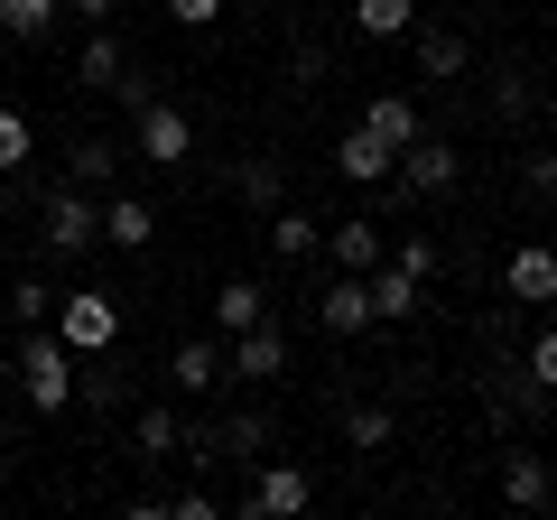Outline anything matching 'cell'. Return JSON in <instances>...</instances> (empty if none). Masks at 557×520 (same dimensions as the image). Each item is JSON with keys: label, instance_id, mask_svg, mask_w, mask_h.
I'll list each match as a JSON object with an SVG mask.
<instances>
[{"label": "cell", "instance_id": "4fadbf2b", "mask_svg": "<svg viewBox=\"0 0 557 520\" xmlns=\"http://www.w3.org/2000/svg\"><path fill=\"white\" fill-rule=\"evenodd\" d=\"M335 177L344 186H391V140H372V131L354 121V131L335 140Z\"/></svg>", "mask_w": 557, "mask_h": 520}, {"label": "cell", "instance_id": "836d02e7", "mask_svg": "<svg viewBox=\"0 0 557 520\" xmlns=\"http://www.w3.org/2000/svg\"><path fill=\"white\" fill-rule=\"evenodd\" d=\"M168 20H177V28H214L223 0H168Z\"/></svg>", "mask_w": 557, "mask_h": 520}, {"label": "cell", "instance_id": "9a60e30c", "mask_svg": "<svg viewBox=\"0 0 557 520\" xmlns=\"http://www.w3.org/2000/svg\"><path fill=\"white\" fill-rule=\"evenodd\" d=\"M149 233H159L149 196H102V242H112V251H149Z\"/></svg>", "mask_w": 557, "mask_h": 520}, {"label": "cell", "instance_id": "8992f818", "mask_svg": "<svg viewBox=\"0 0 557 520\" xmlns=\"http://www.w3.org/2000/svg\"><path fill=\"white\" fill-rule=\"evenodd\" d=\"M278 372H288V335H278L270 317L223 344V381H278Z\"/></svg>", "mask_w": 557, "mask_h": 520}, {"label": "cell", "instance_id": "ffe728a7", "mask_svg": "<svg viewBox=\"0 0 557 520\" xmlns=\"http://www.w3.org/2000/svg\"><path fill=\"white\" fill-rule=\"evenodd\" d=\"M260 317H270V288L260 280H223L214 288V325L223 335H242V325H260Z\"/></svg>", "mask_w": 557, "mask_h": 520}, {"label": "cell", "instance_id": "52a82bcc", "mask_svg": "<svg viewBox=\"0 0 557 520\" xmlns=\"http://www.w3.org/2000/svg\"><path fill=\"white\" fill-rule=\"evenodd\" d=\"M502 288H511V307H557V251L548 242H520L502 260Z\"/></svg>", "mask_w": 557, "mask_h": 520}, {"label": "cell", "instance_id": "f1b7e54d", "mask_svg": "<svg viewBox=\"0 0 557 520\" xmlns=\"http://www.w3.org/2000/svg\"><path fill=\"white\" fill-rule=\"evenodd\" d=\"M139 511H149V520H214L223 502L205 493V483H186V493H168V502H139Z\"/></svg>", "mask_w": 557, "mask_h": 520}, {"label": "cell", "instance_id": "5bb4252c", "mask_svg": "<svg viewBox=\"0 0 557 520\" xmlns=\"http://www.w3.org/2000/svg\"><path fill=\"white\" fill-rule=\"evenodd\" d=\"M362 131H372V140H391V159H399V149H409L428 121H418L409 94H372V102H362Z\"/></svg>", "mask_w": 557, "mask_h": 520}, {"label": "cell", "instance_id": "3957f363", "mask_svg": "<svg viewBox=\"0 0 557 520\" xmlns=\"http://www.w3.org/2000/svg\"><path fill=\"white\" fill-rule=\"evenodd\" d=\"M391 186H399V196H456V186H465V149L437 140V131H418V140L391 159Z\"/></svg>", "mask_w": 557, "mask_h": 520}, {"label": "cell", "instance_id": "ac0fdd59", "mask_svg": "<svg viewBox=\"0 0 557 520\" xmlns=\"http://www.w3.org/2000/svg\"><path fill=\"white\" fill-rule=\"evenodd\" d=\"M548 493H557V474L530 456V446H520V456H502V502H511V511H539Z\"/></svg>", "mask_w": 557, "mask_h": 520}, {"label": "cell", "instance_id": "f546056e", "mask_svg": "<svg viewBox=\"0 0 557 520\" xmlns=\"http://www.w3.org/2000/svg\"><path fill=\"white\" fill-rule=\"evenodd\" d=\"M391 260H399V270H409L418 288H428V280H437V260H446V251H437V242H428V233H399V251H391Z\"/></svg>", "mask_w": 557, "mask_h": 520}, {"label": "cell", "instance_id": "cb8c5ba5", "mask_svg": "<svg viewBox=\"0 0 557 520\" xmlns=\"http://www.w3.org/2000/svg\"><path fill=\"white\" fill-rule=\"evenodd\" d=\"M131 446H139V456H149V465H168V456H177V446H186V428L168 419V409H139V419H131Z\"/></svg>", "mask_w": 557, "mask_h": 520}, {"label": "cell", "instance_id": "d6a6232c", "mask_svg": "<svg viewBox=\"0 0 557 520\" xmlns=\"http://www.w3.org/2000/svg\"><path fill=\"white\" fill-rule=\"evenodd\" d=\"M520 186H530L539 205H557V149H530V159H520Z\"/></svg>", "mask_w": 557, "mask_h": 520}, {"label": "cell", "instance_id": "5b68a950", "mask_svg": "<svg viewBox=\"0 0 557 520\" xmlns=\"http://www.w3.org/2000/svg\"><path fill=\"white\" fill-rule=\"evenodd\" d=\"M131 149H139V159H159V168H186V159H196V121H186L177 102L149 94V102L131 112Z\"/></svg>", "mask_w": 557, "mask_h": 520}, {"label": "cell", "instance_id": "6da1fadb", "mask_svg": "<svg viewBox=\"0 0 557 520\" xmlns=\"http://www.w3.org/2000/svg\"><path fill=\"white\" fill-rule=\"evenodd\" d=\"M20 391H28V409H75V354L57 344V325L20 335Z\"/></svg>", "mask_w": 557, "mask_h": 520}, {"label": "cell", "instance_id": "9c48e42d", "mask_svg": "<svg viewBox=\"0 0 557 520\" xmlns=\"http://www.w3.org/2000/svg\"><path fill=\"white\" fill-rule=\"evenodd\" d=\"M307 502H317V474H307V465H260V483H251L260 520H298Z\"/></svg>", "mask_w": 557, "mask_h": 520}, {"label": "cell", "instance_id": "277c9868", "mask_svg": "<svg viewBox=\"0 0 557 520\" xmlns=\"http://www.w3.org/2000/svg\"><path fill=\"white\" fill-rule=\"evenodd\" d=\"M38 242L57 260H84L102 242V214H94V196L84 186H47V205H38Z\"/></svg>", "mask_w": 557, "mask_h": 520}, {"label": "cell", "instance_id": "30bf717a", "mask_svg": "<svg viewBox=\"0 0 557 520\" xmlns=\"http://www.w3.org/2000/svg\"><path fill=\"white\" fill-rule=\"evenodd\" d=\"M317 325L325 335H362V325H372V288H362L354 270H335V280L317 288Z\"/></svg>", "mask_w": 557, "mask_h": 520}, {"label": "cell", "instance_id": "1f68e13d", "mask_svg": "<svg viewBox=\"0 0 557 520\" xmlns=\"http://www.w3.org/2000/svg\"><path fill=\"white\" fill-rule=\"evenodd\" d=\"M10 307H20V325H47V317H57V288H47V280H20V288H10Z\"/></svg>", "mask_w": 557, "mask_h": 520}, {"label": "cell", "instance_id": "e575fe53", "mask_svg": "<svg viewBox=\"0 0 557 520\" xmlns=\"http://www.w3.org/2000/svg\"><path fill=\"white\" fill-rule=\"evenodd\" d=\"M57 10H75L84 28H102V20H112V10H121V0H57Z\"/></svg>", "mask_w": 557, "mask_h": 520}, {"label": "cell", "instance_id": "e0dca14e", "mask_svg": "<svg viewBox=\"0 0 557 520\" xmlns=\"http://www.w3.org/2000/svg\"><path fill=\"white\" fill-rule=\"evenodd\" d=\"M75 75H84V84H102V94H112V84L131 75V47L112 38V20H102V28H84V57H75Z\"/></svg>", "mask_w": 557, "mask_h": 520}, {"label": "cell", "instance_id": "7c38bea8", "mask_svg": "<svg viewBox=\"0 0 557 520\" xmlns=\"http://www.w3.org/2000/svg\"><path fill=\"white\" fill-rule=\"evenodd\" d=\"M121 159H131L121 140H75V149H65V186H84V196H112V186H121Z\"/></svg>", "mask_w": 557, "mask_h": 520}, {"label": "cell", "instance_id": "83f0119b", "mask_svg": "<svg viewBox=\"0 0 557 520\" xmlns=\"http://www.w3.org/2000/svg\"><path fill=\"white\" fill-rule=\"evenodd\" d=\"M344 446H362V456H381V446H391V409H344Z\"/></svg>", "mask_w": 557, "mask_h": 520}, {"label": "cell", "instance_id": "7402d4cb", "mask_svg": "<svg viewBox=\"0 0 557 520\" xmlns=\"http://www.w3.org/2000/svg\"><path fill=\"white\" fill-rule=\"evenodd\" d=\"M317 242H325L317 214H298V205H270V251H278V260H307Z\"/></svg>", "mask_w": 557, "mask_h": 520}, {"label": "cell", "instance_id": "d6986e66", "mask_svg": "<svg viewBox=\"0 0 557 520\" xmlns=\"http://www.w3.org/2000/svg\"><path fill=\"white\" fill-rule=\"evenodd\" d=\"M168 381H177V391H223V344H177V354H168Z\"/></svg>", "mask_w": 557, "mask_h": 520}, {"label": "cell", "instance_id": "ba28073f", "mask_svg": "<svg viewBox=\"0 0 557 520\" xmlns=\"http://www.w3.org/2000/svg\"><path fill=\"white\" fill-rule=\"evenodd\" d=\"M409 47H418V75H428V84L474 75V38H465V28H428V20H418V28H409Z\"/></svg>", "mask_w": 557, "mask_h": 520}, {"label": "cell", "instance_id": "4316f807", "mask_svg": "<svg viewBox=\"0 0 557 520\" xmlns=\"http://www.w3.org/2000/svg\"><path fill=\"white\" fill-rule=\"evenodd\" d=\"M28 159H38V131H28V112H10V102H0V177H20Z\"/></svg>", "mask_w": 557, "mask_h": 520}, {"label": "cell", "instance_id": "44dd1931", "mask_svg": "<svg viewBox=\"0 0 557 520\" xmlns=\"http://www.w3.org/2000/svg\"><path fill=\"white\" fill-rule=\"evenodd\" d=\"M428 0H354V38H409Z\"/></svg>", "mask_w": 557, "mask_h": 520}, {"label": "cell", "instance_id": "d4e9b609", "mask_svg": "<svg viewBox=\"0 0 557 520\" xmlns=\"http://www.w3.org/2000/svg\"><path fill=\"white\" fill-rule=\"evenodd\" d=\"M57 20H65L57 0H0V38H47Z\"/></svg>", "mask_w": 557, "mask_h": 520}, {"label": "cell", "instance_id": "484cf974", "mask_svg": "<svg viewBox=\"0 0 557 520\" xmlns=\"http://www.w3.org/2000/svg\"><path fill=\"white\" fill-rule=\"evenodd\" d=\"M520 381H530L539 400H557V325H539V335H530V354H520Z\"/></svg>", "mask_w": 557, "mask_h": 520}, {"label": "cell", "instance_id": "8d00e7d4", "mask_svg": "<svg viewBox=\"0 0 557 520\" xmlns=\"http://www.w3.org/2000/svg\"><path fill=\"white\" fill-rule=\"evenodd\" d=\"M278 10H307V0H278Z\"/></svg>", "mask_w": 557, "mask_h": 520}, {"label": "cell", "instance_id": "d590c367", "mask_svg": "<svg viewBox=\"0 0 557 520\" xmlns=\"http://www.w3.org/2000/svg\"><path fill=\"white\" fill-rule=\"evenodd\" d=\"M548 75H557V38H548Z\"/></svg>", "mask_w": 557, "mask_h": 520}, {"label": "cell", "instance_id": "8fae6325", "mask_svg": "<svg viewBox=\"0 0 557 520\" xmlns=\"http://www.w3.org/2000/svg\"><path fill=\"white\" fill-rule=\"evenodd\" d=\"M325 251H335V270H381L391 260V242H381V223H362V214H344V223H325Z\"/></svg>", "mask_w": 557, "mask_h": 520}, {"label": "cell", "instance_id": "2e32d148", "mask_svg": "<svg viewBox=\"0 0 557 520\" xmlns=\"http://www.w3.org/2000/svg\"><path fill=\"white\" fill-rule=\"evenodd\" d=\"M362 288H372V325H399V317H418V280L399 270V260L362 270Z\"/></svg>", "mask_w": 557, "mask_h": 520}, {"label": "cell", "instance_id": "603a6c76", "mask_svg": "<svg viewBox=\"0 0 557 520\" xmlns=\"http://www.w3.org/2000/svg\"><path fill=\"white\" fill-rule=\"evenodd\" d=\"M233 196H242V214H270V205H288V177H278L270 159H242L233 168Z\"/></svg>", "mask_w": 557, "mask_h": 520}, {"label": "cell", "instance_id": "4dcf8cb0", "mask_svg": "<svg viewBox=\"0 0 557 520\" xmlns=\"http://www.w3.org/2000/svg\"><path fill=\"white\" fill-rule=\"evenodd\" d=\"M214 446H223V456H270V419H233Z\"/></svg>", "mask_w": 557, "mask_h": 520}, {"label": "cell", "instance_id": "7a4b0ae2", "mask_svg": "<svg viewBox=\"0 0 557 520\" xmlns=\"http://www.w3.org/2000/svg\"><path fill=\"white\" fill-rule=\"evenodd\" d=\"M47 325H57V344H65V354H112V344H121V298H112V288H75V298H57V317H47Z\"/></svg>", "mask_w": 557, "mask_h": 520}, {"label": "cell", "instance_id": "74e56055", "mask_svg": "<svg viewBox=\"0 0 557 520\" xmlns=\"http://www.w3.org/2000/svg\"><path fill=\"white\" fill-rule=\"evenodd\" d=\"M437 10H456V0H437Z\"/></svg>", "mask_w": 557, "mask_h": 520}]
</instances>
